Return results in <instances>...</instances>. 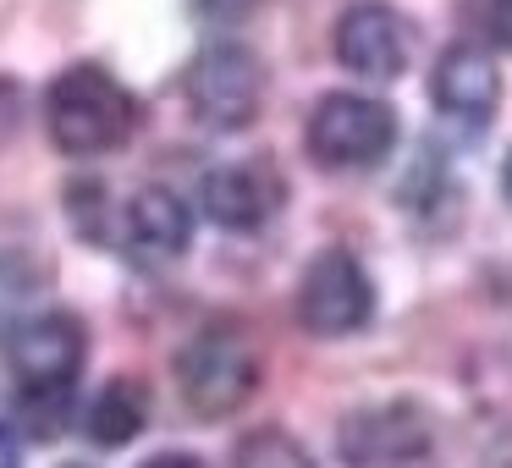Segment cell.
Masks as SVG:
<instances>
[{"instance_id":"obj_4","label":"cell","mask_w":512,"mask_h":468,"mask_svg":"<svg viewBox=\"0 0 512 468\" xmlns=\"http://www.w3.org/2000/svg\"><path fill=\"white\" fill-rule=\"evenodd\" d=\"M259 347L237 325H204L177 353V391L193 419H226L259 391Z\"/></svg>"},{"instance_id":"obj_10","label":"cell","mask_w":512,"mask_h":468,"mask_svg":"<svg viewBox=\"0 0 512 468\" xmlns=\"http://www.w3.org/2000/svg\"><path fill=\"white\" fill-rule=\"evenodd\" d=\"M287 199V182L270 160H226V166L204 171L199 204L215 226L226 232H259Z\"/></svg>"},{"instance_id":"obj_15","label":"cell","mask_w":512,"mask_h":468,"mask_svg":"<svg viewBox=\"0 0 512 468\" xmlns=\"http://www.w3.org/2000/svg\"><path fill=\"white\" fill-rule=\"evenodd\" d=\"M67 215H72V226H78L83 243H100V248L116 243V226H122V215H111L105 182H72V188H67Z\"/></svg>"},{"instance_id":"obj_20","label":"cell","mask_w":512,"mask_h":468,"mask_svg":"<svg viewBox=\"0 0 512 468\" xmlns=\"http://www.w3.org/2000/svg\"><path fill=\"white\" fill-rule=\"evenodd\" d=\"M0 468H23V441L12 424H0Z\"/></svg>"},{"instance_id":"obj_12","label":"cell","mask_w":512,"mask_h":468,"mask_svg":"<svg viewBox=\"0 0 512 468\" xmlns=\"http://www.w3.org/2000/svg\"><path fill=\"white\" fill-rule=\"evenodd\" d=\"M144 424H149V391L138 386V380L116 375V380H105L100 397L89 402L83 430H89L100 446H127V441L144 435Z\"/></svg>"},{"instance_id":"obj_3","label":"cell","mask_w":512,"mask_h":468,"mask_svg":"<svg viewBox=\"0 0 512 468\" xmlns=\"http://www.w3.org/2000/svg\"><path fill=\"white\" fill-rule=\"evenodd\" d=\"M182 100H188L193 122L210 133H243L259 122L265 105V61L243 39H210L193 50L188 72H182Z\"/></svg>"},{"instance_id":"obj_17","label":"cell","mask_w":512,"mask_h":468,"mask_svg":"<svg viewBox=\"0 0 512 468\" xmlns=\"http://www.w3.org/2000/svg\"><path fill=\"white\" fill-rule=\"evenodd\" d=\"M479 23L501 50H512V0H479Z\"/></svg>"},{"instance_id":"obj_1","label":"cell","mask_w":512,"mask_h":468,"mask_svg":"<svg viewBox=\"0 0 512 468\" xmlns=\"http://www.w3.org/2000/svg\"><path fill=\"white\" fill-rule=\"evenodd\" d=\"M83 358H89V331L67 309H34L12 331L6 369L17 386V424L34 441H56L61 430H72Z\"/></svg>"},{"instance_id":"obj_9","label":"cell","mask_w":512,"mask_h":468,"mask_svg":"<svg viewBox=\"0 0 512 468\" xmlns=\"http://www.w3.org/2000/svg\"><path fill=\"white\" fill-rule=\"evenodd\" d=\"M430 100H435V111H441L446 122L468 127V133L490 127L496 122V105H501L496 56H490L485 45H474V39L446 45L441 61H435V72H430Z\"/></svg>"},{"instance_id":"obj_6","label":"cell","mask_w":512,"mask_h":468,"mask_svg":"<svg viewBox=\"0 0 512 468\" xmlns=\"http://www.w3.org/2000/svg\"><path fill=\"white\" fill-rule=\"evenodd\" d=\"M375 320V281L353 248H320L298 281V325L320 342L358 336Z\"/></svg>"},{"instance_id":"obj_8","label":"cell","mask_w":512,"mask_h":468,"mask_svg":"<svg viewBox=\"0 0 512 468\" xmlns=\"http://www.w3.org/2000/svg\"><path fill=\"white\" fill-rule=\"evenodd\" d=\"M331 50L353 78L364 83H397L408 72V50H413V28L402 23L397 6L386 0H358L336 17Z\"/></svg>"},{"instance_id":"obj_18","label":"cell","mask_w":512,"mask_h":468,"mask_svg":"<svg viewBox=\"0 0 512 468\" xmlns=\"http://www.w3.org/2000/svg\"><path fill=\"white\" fill-rule=\"evenodd\" d=\"M17 122H23V89L12 78H0V144L17 133Z\"/></svg>"},{"instance_id":"obj_5","label":"cell","mask_w":512,"mask_h":468,"mask_svg":"<svg viewBox=\"0 0 512 468\" xmlns=\"http://www.w3.org/2000/svg\"><path fill=\"white\" fill-rule=\"evenodd\" d=\"M303 144L325 171H375L397 149V111L375 94L336 89L309 111Z\"/></svg>"},{"instance_id":"obj_14","label":"cell","mask_w":512,"mask_h":468,"mask_svg":"<svg viewBox=\"0 0 512 468\" xmlns=\"http://www.w3.org/2000/svg\"><path fill=\"white\" fill-rule=\"evenodd\" d=\"M232 468H314V457L303 452L298 435H287V430H276V424H265V430H248L243 441H237Z\"/></svg>"},{"instance_id":"obj_16","label":"cell","mask_w":512,"mask_h":468,"mask_svg":"<svg viewBox=\"0 0 512 468\" xmlns=\"http://www.w3.org/2000/svg\"><path fill=\"white\" fill-rule=\"evenodd\" d=\"M259 6H265V0H188V12L199 17V23H243Z\"/></svg>"},{"instance_id":"obj_22","label":"cell","mask_w":512,"mask_h":468,"mask_svg":"<svg viewBox=\"0 0 512 468\" xmlns=\"http://www.w3.org/2000/svg\"><path fill=\"white\" fill-rule=\"evenodd\" d=\"M67 468H83V463H67Z\"/></svg>"},{"instance_id":"obj_2","label":"cell","mask_w":512,"mask_h":468,"mask_svg":"<svg viewBox=\"0 0 512 468\" xmlns=\"http://www.w3.org/2000/svg\"><path fill=\"white\" fill-rule=\"evenodd\" d=\"M144 122L138 94L100 61H78V67L56 72V83L45 89V127L50 144L72 160H100L116 155Z\"/></svg>"},{"instance_id":"obj_21","label":"cell","mask_w":512,"mask_h":468,"mask_svg":"<svg viewBox=\"0 0 512 468\" xmlns=\"http://www.w3.org/2000/svg\"><path fill=\"white\" fill-rule=\"evenodd\" d=\"M501 193H507V204H512V155H507V166H501Z\"/></svg>"},{"instance_id":"obj_19","label":"cell","mask_w":512,"mask_h":468,"mask_svg":"<svg viewBox=\"0 0 512 468\" xmlns=\"http://www.w3.org/2000/svg\"><path fill=\"white\" fill-rule=\"evenodd\" d=\"M138 468H210L199 452H155V457H144Z\"/></svg>"},{"instance_id":"obj_7","label":"cell","mask_w":512,"mask_h":468,"mask_svg":"<svg viewBox=\"0 0 512 468\" xmlns=\"http://www.w3.org/2000/svg\"><path fill=\"white\" fill-rule=\"evenodd\" d=\"M435 441V424L419 402H369L342 413L336 424V457L347 468H413Z\"/></svg>"},{"instance_id":"obj_13","label":"cell","mask_w":512,"mask_h":468,"mask_svg":"<svg viewBox=\"0 0 512 468\" xmlns=\"http://www.w3.org/2000/svg\"><path fill=\"white\" fill-rule=\"evenodd\" d=\"M39 292V265L23 254H0V358H6V347H12V331L28 320V303H34Z\"/></svg>"},{"instance_id":"obj_11","label":"cell","mask_w":512,"mask_h":468,"mask_svg":"<svg viewBox=\"0 0 512 468\" xmlns=\"http://www.w3.org/2000/svg\"><path fill=\"white\" fill-rule=\"evenodd\" d=\"M193 243V210L182 193L171 188H138L122 204V226H116V248L138 265H171Z\"/></svg>"}]
</instances>
